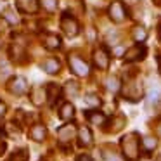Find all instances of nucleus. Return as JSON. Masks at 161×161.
I'll use <instances>...</instances> for the list:
<instances>
[{
  "instance_id": "obj_1",
  "label": "nucleus",
  "mask_w": 161,
  "mask_h": 161,
  "mask_svg": "<svg viewBox=\"0 0 161 161\" xmlns=\"http://www.w3.org/2000/svg\"><path fill=\"white\" fill-rule=\"evenodd\" d=\"M68 64H69L71 71L75 75H78V76H87L88 75V64L80 56H76V54H69L68 56Z\"/></svg>"
},
{
  "instance_id": "obj_2",
  "label": "nucleus",
  "mask_w": 161,
  "mask_h": 161,
  "mask_svg": "<svg viewBox=\"0 0 161 161\" xmlns=\"http://www.w3.org/2000/svg\"><path fill=\"white\" fill-rule=\"evenodd\" d=\"M135 137H137L135 133H130V135L123 137V140H121L123 151H125V154L130 159H135L137 154H139V142H137Z\"/></svg>"
},
{
  "instance_id": "obj_3",
  "label": "nucleus",
  "mask_w": 161,
  "mask_h": 161,
  "mask_svg": "<svg viewBox=\"0 0 161 161\" xmlns=\"http://www.w3.org/2000/svg\"><path fill=\"white\" fill-rule=\"evenodd\" d=\"M61 28H63V31L66 33V36H76L78 35V23L76 19L73 18V16H69L66 12V14L61 18Z\"/></svg>"
},
{
  "instance_id": "obj_4",
  "label": "nucleus",
  "mask_w": 161,
  "mask_h": 161,
  "mask_svg": "<svg viewBox=\"0 0 161 161\" xmlns=\"http://www.w3.org/2000/svg\"><path fill=\"white\" fill-rule=\"evenodd\" d=\"M9 92L14 95H23L28 92V83L23 76H14L9 81Z\"/></svg>"
},
{
  "instance_id": "obj_5",
  "label": "nucleus",
  "mask_w": 161,
  "mask_h": 161,
  "mask_svg": "<svg viewBox=\"0 0 161 161\" xmlns=\"http://www.w3.org/2000/svg\"><path fill=\"white\" fill-rule=\"evenodd\" d=\"M30 97H31V102L35 106L43 104V102H45V99H47V88L36 85V87H33L31 90H30Z\"/></svg>"
},
{
  "instance_id": "obj_6",
  "label": "nucleus",
  "mask_w": 161,
  "mask_h": 161,
  "mask_svg": "<svg viewBox=\"0 0 161 161\" xmlns=\"http://www.w3.org/2000/svg\"><path fill=\"white\" fill-rule=\"evenodd\" d=\"M40 68L49 75H56L57 71L61 69V63L56 57H47V59H43L42 63H40Z\"/></svg>"
},
{
  "instance_id": "obj_7",
  "label": "nucleus",
  "mask_w": 161,
  "mask_h": 161,
  "mask_svg": "<svg viewBox=\"0 0 161 161\" xmlns=\"http://www.w3.org/2000/svg\"><path fill=\"white\" fill-rule=\"evenodd\" d=\"M94 63L99 69H108L109 66V56L106 54L104 49H97L94 52Z\"/></svg>"
},
{
  "instance_id": "obj_8",
  "label": "nucleus",
  "mask_w": 161,
  "mask_h": 161,
  "mask_svg": "<svg viewBox=\"0 0 161 161\" xmlns=\"http://www.w3.org/2000/svg\"><path fill=\"white\" fill-rule=\"evenodd\" d=\"M109 16H111L113 21L119 23L125 19V7H123L121 2H114V4H111V7H109Z\"/></svg>"
},
{
  "instance_id": "obj_9",
  "label": "nucleus",
  "mask_w": 161,
  "mask_h": 161,
  "mask_svg": "<svg viewBox=\"0 0 161 161\" xmlns=\"http://www.w3.org/2000/svg\"><path fill=\"white\" fill-rule=\"evenodd\" d=\"M42 43H43L45 49L54 50V49H59V47H61V38L56 35V33H47V35H43Z\"/></svg>"
},
{
  "instance_id": "obj_10",
  "label": "nucleus",
  "mask_w": 161,
  "mask_h": 161,
  "mask_svg": "<svg viewBox=\"0 0 161 161\" xmlns=\"http://www.w3.org/2000/svg\"><path fill=\"white\" fill-rule=\"evenodd\" d=\"M18 7L19 11L28 12V14H36V11H38L36 0H18Z\"/></svg>"
},
{
  "instance_id": "obj_11",
  "label": "nucleus",
  "mask_w": 161,
  "mask_h": 161,
  "mask_svg": "<svg viewBox=\"0 0 161 161\" xmlns=\"http://www.w3.org/2000/svg\"><path fill=\"white\" fill-rule=\"evenodd\" d=\"M57 137H59L61 142H69V140L75 137V126L73 125L61 126V128L57 130Z\"/></svg>"
},
{
  "instance_id": "obj_12",
  "label": "nucleus",
  "mask_w": 161,
  "mask_h": 161,
  "mask_svg": "<svg viewBox=\"0 0 161 161\" xmlns=\"http://www.w3.org/2000/svg\"><path fill=\"white\" fill-rule=\"evenodd\" d=\"M144 54H146V49H144L142 45H135V47H132V49L126 50L125 59L126 61H137V59H142Z\"/></svg>"
},
{
  "instance_id": "obj_13",
  "label": "nucleus",
  "mask_w": 161,
  "mask_h": 161,
  "mask_svg": "<svg viewBox=\"0 0 161 161\" xmlns=\"http://www.w3.org/2000/svg\"><path fill=\"white\" fill-rule=\"evenodd\" d=\"M45 135H47V130L43 125H35L30 130V137H31L33 140H36V142H42V140L45 139Z\"/></svg>"
},
{
  "instance_id": "obj_14",
  "label": "nucleus",
  "mask_w": 161,
  "mask_h": 161,
  "mask_svg": "<svg viewBox=\"0 0 161 161\" xmlns=\"http://www.w3.org/2000/svg\"><path fill=\"white\" fill-rule=\"evenodd\" d=\"M59 116L63 119H73V116H75V108H73V104H69V102H66V104H63V108H61V111H59Z\"/></svg>"
},
{
  "instance_id": "obj_15",
  "label": "nucleus",
  "mask_w": 161,
  "mask_h": 161,
  "mask_svg": "<svg viewBox=\"0 0 161 161\" xmlns=\"http://www.w3.org/2000/svg\"><path fill=\"white\" fill-rule=\"evenodd\" d=\"M78 137H80V144L81 146H90L92 144V133L87 126H81L80 132H78Z\"/></svg>"
},
{
  "instance_id": "obj_16",
  "label": "nucleus",
  "mask_w": 161,
  "mask_h": 161,
  "mask_svg": "<svg viewBox=\"0 0 161 161\" xmlns=\"http://www.w3.org/2000/svg\"><path fill=\"white\" fill-rule=\"evenodd\" d=\"M102 158H104V161H123V158L119 156L118 153L111 151V149H104V151H102Z\"/></svg>"
},
{
  "instance_id": "obj_17",
  "label": "nucleus",
  "mask_w": 161,
  "mask_h": 161,
  "mask_svg": "<svg viewBox=\"0 0 161 161\" xmlns=\"http://www.w3.org/2000/svg\"><path fill=\"white\" fill-rule=\"evenodd\" d=\"M57 97H59V87L54 85V83H50L49 87H47V99H49L50 102H54Z\"/></svg>"
},
{
  "instance_id": "obj_18",
  "label": "nucleus",
  "mask_w": 161,
  "mask_h": 161,
  "mask_svg": "<svg viewBox=\"0 0 161 161\" xmlns=\"http://www.w3.org/2000/svg\"><path fill=\"white\" fill-rule=\"evenodd\" d=\"M87 118L90 119L94 125H102L106 121V116L101 114V113H87Z\"/></svg>"
},
{
  "instance_id": "obj_19",
  "label": "nucleus",
  "mask_w": 161,
  "mask_h": 161,
  "mask_svg": "<svg viewBox=\"0 0 161 161\" xmlns=\"http://www.w3.org/2000/svg\"><path fill=\"white\" fill-rule=\"evenodd\" d=\"M66 94L69 95V97H76L78 95V83L76 81H68L66 83Z\"/></svg>"
},
{
  "instance_id": "obj_20",
  "label": "nucleus",
  "mask_w": 161,
  "mask_h": 161,
  "mask_svg": "<svg viewBox=\"0 0 161 161\" xmlns=\"http://www.w3.org/2000/svg\"><path fill=\"white\" fill-rule=\"evenodd\" d=\"M146 36H147V33L142 26H137V28L133 30V38H135V42H144Z\"/></svg>"
},
{
  "instance_id": "obj_21",
  "label": "nucleus",
  "mask_w": 161,
  "mask_h": 161,
  "mask_svg": "<svg viewBox=\"0 0 161 161\" xmlns=\"http://www.w3.org/2000/svg\"><path fill=\"white\" fill-rule=\"evenodd\" d=\"M4 18L7 19V21L11 23V25H18V23H19V18H18V14H16V12L12 11V9H7V11L4 12Z\"/></svg>"
},
{
  "instance_id": "obj_22",
  "label": "nucleus",
  "mask_w": 161,
  "mask_h": 161,
  "mask_svg": "<svg viewBox=\"0 0 161 161\" xmlns=\"http://www.w3.org/2000/svg\"><path fill=\"white\" fill-rule=\"evenodd\" d=\"M40 4H42V7L45 9V11L54 12L57 7V0H40Z\"/></svg>"
},
{
  "instance_id": "obj_23",
  "label": "nucleus",
  "mask_w": 161,
  "mask_h": 161,
  "mask_svg": "<svg viewBox=\"0 0 161 161\" xmlns=\"http://www.w3.org/2000/svg\"><path fill=\"white\" fill-rule=\"evenodd\" d=\"M85 102H87V106H92V108L101 106V99H99L95 94H88L87 97H85Z\"/></svg>"
},
{
  "instance_id": "obj_24",
  "label": "nucleus",
  "mask_w": 161,
  "mask_h": 161,
  "mask_svg": "<svg viewBox=\"0 0 161 161\" xmlns=\"http://www.w3.org/2000/svg\"><path fill=\"white\" fill-rule=\"evenodd\" d=\"M108 88L111 92H118V88H119V80L116 76H111V78H108Z\"/></svg>"
},
{
  "instance_id": "obj_25",
  "label": "nucleus",
  "mask_w": 161,
  "mask_h": 161,
  "mask_svg": "<svg viewBox=\"0 0 161 161\" xmlns=\"http://www.w3.org/2000/svg\"><path fill=\"white\" fill-rule=\"evenodd\" d=\"M144 146H146L147 151L154 149V147H156V139H153V137H146V139H144Z\"/></svg>"
},
{
  "instance_id": "obj_26",
  "label": "nucleus",
  "mask_w": 161,
  "mask_h": 161,
  "mask_svg": "<svg viewBox=\"0 0 161 161\" xmlns=\"http://www.w3.org/2000/svg\"><path fill=\"white\" fill-rule=\"evenodd\" d=\"M76 161H92V159H90V156H87V154H81V156L76 158Z\"/></svg>"
},
{
  "instance_id": "obj_27",
  "label": "nucleus",
  "mask_w": 161,
  "mask_h": 161,
  "mask_svg": "<svg viewBox=\"0 0 161 161\" xmlns=\"http://www.w3.org/2000/svg\"><path fill=\"white\" fill-rule=\"evenodd\" d=\"M4 114H5V104L4 102H0V118H2Z\"/></svg>"
},
{
  "instance_id": "obj_28",
  "label": "nucleus",
  "mask_w": 161,
  "mask_h": 161,
  "mask_svg": "<svg viewBox=\"0 0 161 161\" xmlns=\"http://www.w3.org/2000/svg\"><path fill=\"white\" fill-rule=\"evenodd\" d=\"M114 54H116V56H121V54H123V47H116Z\"/></svg>"
}]
</instances>
